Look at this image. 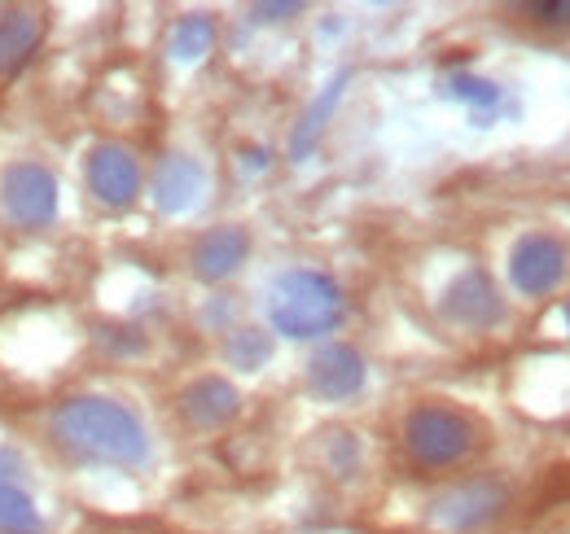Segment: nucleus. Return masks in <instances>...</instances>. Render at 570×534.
Instances as JSON below:
<instances>
[{
  "label": "nucleus",
  "mask_w": 570,
  "mask_h": 534,
  "mask_svg": "<svg viewBox=\"0 0 570 534\" xmlns=\"http://www.w3.org/2000/svg\"><path fill=\"white\" fill-rule=\"evenodd\" d=\"M88 180H92V194L101 201H110V206H128V201L137 198V185H141L137 162L124 149H115V145H101L88 158Z\"/></svg>",
  "instance_id": "5"
},
{
  "label": "nucleus",
  "mask_w": 570,
  "mask_h": 534,
  "mask_svg": "<svg viewBox=\"0 0 570 534\" xmlns=\"http://www.w3.org/2000/svg\"><path fill=\"white\" fill-rule=\"evenodd\" d=\"M474 434H479L474 421L456 407L430 403V407H417L409 416V452L422 465H456L461 456L474 452V443H479Z\"/></svg>",
  "instance_id": "3"
},
{
  "label": "nucleus",
  "mask_w": 570,
  "mask_h": 534,
  "mask_svg": "<svg viewBox=\"0 0 570 534\" xmlns=\"http://www.w3.org/2000/svg\"><path fill=\"white\" fill-rule=\"evenodd\" d=\"M360 382H364V364H360L347 346H334V350H325L312 364V386L321 395H334V399L338 395H352V390H360Z\"/></svg>",
  "instance_id": "8"
},
{
  "label": "nucleus",
  "mask_w": 570,
  "mask_h": 534,
  "mask_svg": "<svg viewBox=\"0 0 570 534\" xmlns=\"http://www.w3.org/2000/svg\"><path fill=\"white\" fill-rule=\"evenodd\" d=\"M242 255H246V233H237V228H224V233H212L203 246H198V271L203 276H228L233 267L242 264Z\"/></svg>",
  "instance_id": "10"
},
{
  "label": "nucleus",
  "mask_w": 570,
  "mask_h": 534,
  "mask_svg": "<svg viewBox=\"0 0 570 534\" xmlns=\"http://www.w3.org/2000/svg\"><path fill=\"white\" fill-rule=\"evenodd\" d=\"M0 482H4V456H0Z\"/></svg>",
  "instance_id": "14"
},
{
  "label": "nucleus",
  "mask_w": 570,
  "mask_h": 534,
  "mask_svg": "<svg viewBox=\"0 0 570 534\" xmlns=\"http://www.w3.org/2000/svg\"><path fill=\"white\" fill-rule=\"evenodd\" d=\"M45 40V18L31 9H9L0 13V75L27 67V58L40 49Z\"/></svg>",
  "instance_id": "7"
},
{
  "label": "nucleus",
  "mask_w": 570,
  "mask_h": 534,
  "mask_svg": "<svg viewBox=\"0 0 570 534\" xmlns=\"http://www.w3.org/2000/svg\"><path fill=\"white\" fill-rule=\"evenodd\" d=\"M500 508H504V491L492 482H474V486H461L456 495H448L439 504V522L452 531H470V526L492 522Z\"/></svg>",
  "instance_id": "6"
},
{
  "label": "nucleus",
  "mask_w": 570,
  "mask_h": 534,
  "mask_svg": "<svg viewBox=\"0 0 570 534\" xmlns=\"http://www.w3.org/2000/svg\"><path fill=\"white\" fill-rule=\"evenodd\" d=\"M273 325L289 337H316L330 334L343 320V294L330 276L321 271H289L273 289Z\"/></svg>",
  "instance_id": "2"
},
{
  "label": "nucleus",
  "mask_w": 570,
  "mask_h": 534,
  "mask_svg": "<svg viewBox=\"0 0 570 534\" xmlns=\"http://www.w3.org/2000/svg\"><path fill=\"white\" fill-rule=\"evenodd\" d=\"M4 206L18 224L27 228H40L53 219L58 210V189H53V176L36 162H18L9 176H4Z\"/></svg>",
  "instance_id": "4"
},
{
  "label": "nucleus",
  "mask_w": 570,
  "mask_h": 534,
  "mask_svg": "<svg viewBox=\"0 0 570 534\" xmlns=\"http://www.w3.org/2000/svg\"><path fill=\"white\" fill-rule=\"evenodd\" d=\"M0 534H40V513L9 482H0Z\"/></svg>",
  "instance_id": "12"
},
{
  "label": "nucleus",
  "mask_w": 570,
  "mask_h": 534,
  "mask_svg": "<svg viewBox=\"0 0 570 534\" xmlns=\"http://www.w3.org/2000/svg\"><path fill=\"white\" fill-rule=\"evenodd\" d=\"M233 407H237V399H233V390L224 382H198L185 395V412H189L194 425H219V421L233 416Z\"/></svg>",
  "instance_id": "11"
},
{
  "label": "nucleus",
  "mask_w": 570,
  "mask_h": 534,
  "mask_svg": "<svg viewBox=\"0 0 570 534\" xmlns=\"http://www.w3.org/2000/svg\"><path fill=\"white\" fill-rule=\"evenodd\" d=\"M58 438L92 461H110V465H141L145 461V429L141 421L110 399H71L58 407L53 416Z\"/></svg>",
  "instance_id": "1"
},
{
  "label": "nucleus",
  "mask_w": 570,
  "mask_h": 534,
  "mask_svg": "<svg viewBox=\"0 0 570 534\" xmlns=\"http://www.w3.org/2000/svg\"><path fill=\"white\" fill-rule=\"evenodd\" d=\"M513 276L527 285V289H544L562 276V264H558V246L544 241V237H531L518 255H513Z\"/></svg>",
  "instance_id": "9"
},
{
  "label": "nucleus",
  "mask_w": 570,
  "mask_h": 534,
  "mask_svg": "<svg viewBox=\"0 0 570 534\" xmlns=\"http://www.w3.org/2000/svg\"><path fill=\"white\" fill-rule=\"evenodd\" d=\"M540 22H570V4H531Z\"/></svg>",
  "instance_id": "13"
}]
</instances>
